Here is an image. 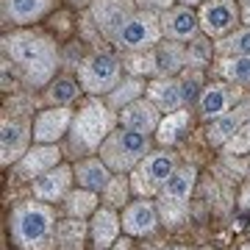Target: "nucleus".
I'll list each match as a JSON object with an SVG mask.
<instances>
[{
	"label": "nucleus",
	"mask_w": 250,
	"mask_h": 250,
	"mask_svg": "<svg viewBox=\"0 0 250 250\" xmlns=\"http://www.w3.org/2000/svg\"><path fill=\"white\" fill-rule=\"evenodd\" d=\"M181 6H189V9H192V6H197V3H200V0H178Z\"/></svg>",
	"instance_id": "58836bf2"
},
{
	"label": "nucleus",
	"mask_w": 250,
	"mask_h": 250,
	"mask_svg": "<svg viewBox=\"0 0 250 250\" xmlns=\"http://www.w3.org/2000/svg\"><path fill=\"white\" fill-rule=\"evenodd\" d=\"M233 100H236V92H233L228 83H208V86H203V95H200V100H197L200 117L211 123V120L223 117L225 111L231 108Z\"/></svg>",
	"instance_id": "aec40b11"
},
{
	"label": "nucleus",
	"mask_w": 250,
	"mask_h": 250,
	"mask_svg": "<svg viewBox=\"0 0 250 250\" xmlns=\"http://www.w3.org/2000/svg\"><path fill=\"white\" fill-rule=\"evenodd\" d=\"M217 53L223 56H250V28L233 31L217 42Z\"/></svg>",
	"instance_id": "c756f323"
},
{
	"label": "nucleus",
	"mask_w": 250,
	"mask_h": 250,
	"mask_svg": "<svg viewBox=\"0 0 250 250\" xmlns=\"http://www.w3.org/2000/svg\"><path fill=\"white\" fill-rule=\"evenodd\" d=\"M114 250H131V239H117Z\"/></svg>",
	"instance_id": "c9c22d12"
},
{
	"label": "nucleus",
	"mask_w": 250,
	"mask_h": 250,
	"mask_svg": "<svg viewBox=\"0 0 250 250\" xmlns=\"http://www.w3.org/2000/svg\"><path fill=\"white\" fill-rule=\"evenodd\" d=\"M239 250H250V245H242V248Z\"/></svg>",
	"instance_id": "a19ab883"
},
{
	"label": "nucleus",
	"mask_w": 250,
	"mask_h": 250,
	"mask_svg": "<svg viewBox=\"0 0 250 250\" xmlns=\"http://www.w3.org/2000/svg\"><path fill=\"white\" fill-rule=\"evenodd\" d=\"M114 131V111L111 106L100 103V100H89L83 103L81 111L72 117L70 125V147L75 153H95L100 150V145L106 142V136Z\"/></svg>",
	"instance_id": "7ed1b4c3"
},
{
	"label": "nucleus",
	"mask_w": 250,
	"mask_h": 250,
	"mask_svg": "<svg viewBox=\"0 0 250 250\" xmlns=\"http://www.w3.org/2000/svg\"><path fill=\"white\" fill-rule=\"evenodd\" d=\"M103 197H106V203L114 208V206H123L125 197H128V178H123V172H117L111 175L108 181V187L103 189Z\"/></svg>",
	"instance_id": "2f4dec72"
},
{
	"label": "nucleus",
	"mask_w": 250,
	"mask_h": 250,
	"mask_svg": "<svg viewBox=\"0 0 250 250\" xmlns=\"http://www.w3.org/2000/svg\"><path fill=\"white\" fill-rule=\"evenodd\" d=\"M120 125L134 128L139 134H153V131H159V125H161V111L153 100L139 98L134 103H128L125 108H120Z\"/></svg>",
	"instance_id": "f3484780"
},
{
	"label": "nucleus",
	"mask_w": 250,
	"mask_h": 250,
	"mask_svg": "<svg viewBox=\"0 0 250 250\" xmlns=\"http://www.w3.org/2000/svg\"><path fill=\"white\" fill-rule=\"evenodd\" d=\"M172 172H175V153H170V150L147 153L134 167L131 189L139 197H150V195H156V192L164 189V184L172 178Z\"/></svg>",
	"instance_id": "423d86ee"
},
{
	"label": "nucleus",
	"mask_w": 250,
	"mask_h": 250,
	"mask_svg": "<svg viewBox=\"0 0 250 250\" xmlns=\"http://www.w3.org/2000/svg\"><path fill=\"white\" fill-rule=\"evenodd\" d=\"M59 159H62V153L56 145H34V147H28V153L22 159L14 164V172H17V178H42L45 172H50L53 167H59Z\"/></svg>",
	"instance_id": "dca6fc26"
},
{
	"label": "nucleus",
	"mask_w": 250,
	"mask_h": 250,
	"mask_svg": "<svg viewBox=\"0 0 250 250\" xmlns=\"http://www.w3.org/2000/svg\"><path fill=\"white\" fill-rule=\"evenodd\" d=\"M78 83L72 78H56L50 86H47V100L53 103V106H67L72 100L78 98Z\"/></svg>",
	"instance_id": "7c9ffc66"
},
{
	"label": "nucleus",
	"mask_w": 250,
	"mask_h": 250,
	"mask_svg": "<svg viewBox=\"0 0 250 250\" xmlns=\"http://www.w3.org/2000/svg\"><path fill=\"white\" fill-rule=\"evenodd\" d=\"M187 125H189V111H172V114H167L161 120L159 131H156V139H159L161 145L178 142L181 134L187 131Z\"/></svg>",
	"instance_id": "cd10ccee"
},
{
	"label": "nucleus",
	"mask_w": 250,
	"mask_h": 250,
	"mask_svg": "<svg viewBox=\"0 0 250 250\" xmlns=\"http://www.w3.org/2000/svg\"><path fill=\"white\" fill-rule=\"evenodd\" d=\"M242 206H245V208H250V187L242 192Z\"/></svg>",
	"instance_id": "4c0bfd02"
},
{
	"label": "nucleus",
	"mask_w": 250,
	"mask_h": 250,
	"mask_svg": "<svg viewBox=\"0 0 250 250\" xmlns=\"http://www.w3.org/2000/svg\"><path fill=\"white\" fill-rule=\"evenodd\" d=\"M242 20H245V22H248V28H250V3H245V6H242Z\"/></svg>",
	"instance_id": "e433bc0d"
},
{
	"label": "nucleus",
	"mask_w": 250,
	"mask_h": 250,
	"mask_svg": "<svg viewBox=\"0 0 250 250\" xmlns=\"http://www.w3.org/2000/svg\"><path fill=\"white\" fill-rule=\"evenodd\" d=\"M75 181H78V187L83 189H92V192H103L108 187V181H111V170H108V164L103 159H83L78 161L75 167Z\"/></svg>",
	"instance_id": "b1692460"
},
{
	"label": "nucleus",
	"mask_w": 250,
	"mask_h": 250,
	"mask_svg": "<svg viewBox=\"0 0 250 250\" xmlns=\"http://www.w3.org/2000/svg\"><path fill=\"white\" fill-rule=\"evenodd\" d=\"M220 75L231 83L250 86V56H225L220 62Z\"/></svg>",
	"instance_id": "bb28decb"
},
{
	"label": "nucleus",
	"mask_w": 250,
	"mask_h": 250,
	"mask_svg": "<svg viewBox=\"0 0 250 250\" xmlns=\"http://www.w3.org/2000/svg\"><path fill=\"white\" fill-rule=\"evenodd\" d=\"M197 20H200V31L208 39H223L233 34L236 22L242 20V9L236 0H206L197 11Z\"/></svg>",
	"instance_id": "9d476101"
},
{
	"label": "nucleus",
	"mask_w": 250,
	"mask_h": 250,
	"mask_svg": "<svg viewBox=\"0 0 250 250\" xmlns=\"http://www.w3.org/2000/svg\"><path fill=\"white\" fill-rule=\"evenodd\" d=\"M200 86H203V81H200V72H187L184 78H181V95H184V103H195L200 100Z\"/></svg>",
	"instance_id": "473e14b6"
},
{
	"label": "nucleus",
	"mask_w": 250,
	"mask_h": 250,
	"mask_svg": "<svg viewBox=\"0 0 250 250\" xmlns=\"http://www.w3.org/2000/svg\"><path fill=\"white\" fill-rule=\"evenodd\" d=\"M161 250H187V248H161Z\"/></svg>",
	"instance_id": "ea45409f"
},
{
	"label": "nucleus",
	"mask_w": 250,
	"mask_h": 250,
	"mask_svg": "<svg viewBox=\"0 0 250 250\" xmlns=\"http://www.w3.org/2000/svg\"><path fill=\"white\" fill-rule=\"evenodd\" d=\"M161 14L159 11H147V9H139L134 17L128 20L120 34L114 36V45L120 50H128V53H145L161 42Z\"/></svg>",
	"instance_id": "39448f33"
},
{
	"label": "nucleus",
	"mask_w": 250,
	"mask_h": 250,
	"mask_svg": "<svg viewBox=\"0 0 250 250\" xmlns=\"http://www.w3.org/2000/svg\"><path fill=\"white\" fill-rule=\"evenodd\" d=\"M159 225V211L150 200H134L125 206L123 228L128 236H150Z\"/></svg>",
	"instance_id": "a211bd4d"
},
{
	"label": "nucleus",
	"mask_w": 250,
	"mask_h": 250,
	"mask_svg": "<svg viewBox=\"0 0 250 250\" xmlns=\"http://www.w3.org/2000/svg\"><path fill=\"white\" fill-rule=\"evenodd\" d=\"M120 225H123V220L117 217V211L111 206L98 208L89 223V233H92V239H95V248H111L120 239Z\"/></svg>",
	"instance_id": "5701e85b"
},
{
	"label": "nucleus",
	"mask_w": 250,
	"mask_h": 250,
	"mask_svg": "<svg viewBox=\"0 0 250 250\" xmlns=\"http://www.w3.org/2000/svg\"><path fill=\"white\" fill-rule=\"evenodd\" d=\"M139 6H147V11H167V9H172V3L175 0H136Z\"/></svg>",
	"instance_id": "f704fd0d"
},
{
	"label": "nucleus",
	"mask_w": 250,
	"mask_h": 250,
	"mask_svg": "<svg viewBox=\"0 0 250 250\" xmlns=\"http://www.w3.org/2000/svg\"><path fill=\"white\" fill-rule=\"evenodd\" d=\"M239 3H242V6H245V3H250V0H239Z\"/></svg>",
	"instance_id": "79ce46f5"
},
{
	"label": "nucleus",
	"mask_w": 250,
	"mask_h": 250,
	"mask_svg": "<svg viewBox=\"0 0 250 250\" xmlns=\"http://www.w3.org/2000/svg\"><path fill=\"white\" fill-rule=\"evenodd\" d=\"M184 67H189L187 47L175 39H170V42H159L156 47L145 50V59H136V67H131V70L150 72V75H159V78H172Z\"/></svg>",
	"instance_id": "1a4fd4ad"
},
{
	"label": "nucleus",
	"mask_w": 250,
	"mask_h": 250,
	"mask_svg": "<svg viewBox=\"0 0 250 250\" xmlns=\"http://www.w3.org/2000/svg\"><path fill=\"white\" fill-rule=\"evenodd\" d=\"M147 98L159 106V111L164 114H172V111H181L187 106L184 103V95H181V81L175 78H156L147 83Z\"/></svg>",
	"instance_id": "412c9836"
},
{
	"label": "nucleus",
	"mask_w": 250,
	"mask_h": 250,
	"mask_svg": "<svg viewBox=\"0 0 250 250\" xmlns=\"http://www.w3.org/2000/svg\"><path fill=\"white\" fill-rule=\"evenodd\" d=\"M64 208H67L70 217H78V220H83L86 214H95V211H98V192L81 187L78 192H70V195H67Z\"/></svg>",
	"instance_id": "a878e982"
},
{
	"label": "nucleus",
	"mask_w": 250,
	"mask_h": 250,
	"mask_svg": "<svg viewBox=\"0 0 250 250\" xmlns=\"http://www.w3.org/2000/svg\"><path fill=\"white\" fill-rule=\"evenodd\" d=\"M83 236H86V225L78 217L62 220L59 231H56V248L59 250H83Z\"/></svg>",
	"instance_id": "393cba45"
},
{
	"label": "nucleus",
	"mask_w": 250,
	"mask_h": 250,
	"mask_svg": "<svg viewBox=\"0 0 250 250\" xmlns=\"http://www.w3.org/2000/svg\"><path fill=\"white\" fill-rule=\"evenodd\" d=\"M95 250H106V248H95Z\"/></svg>",
	"instance_id": "37998d69"
},
{
	"label": "nucleus",
	"mask_w": 250,
	"mask_h": 250,
	"mask_svg": "<svg viewBox=\"0 0 250 250\" xmlns=\"http://www.w3.org/2000/svg\"><path fill=\"white\" fill-rule=\"evenodd\" d=\"M120 78H123V62L108 53L89 56L78 70L81 89L89 92V95H108V92H114Z\"/></svg>",
	"instance_id": "6e6552de"
},
{
	"label": "nucleus",
	"mask_w": 250,
	"mask_h": 250,
	"mask_svg": "<svg viewBox=\"0 0 250 250\" xmlns=\"http://www.w3.org/2000/svg\"><path fill=\"white\" fill-rule=\"evenodd\" d=\"M75 170L67 167V164H59L50 172H45L42 178L34 181V195L36 200H62V197L70 195V184Z\"/></svg>",
	"instance_id": "6ab92c4d"
},
{
	"label": "nucleus",
	"mask_w": 250,
	"mask_h": 250,
	"mask_svg": "<svg viewBox=\"0 0 250 250\" xmlns=\"http://www.w3.org/2000/svg\"><path fill=\"white\" fill-rule=\"evenodd\" d=\"M3 50L31 86H45L59 67V50L39 31H14L3 36Z\"/></svg>",
	"instance_id": "f257e3e1"
},
{
	"label": "nucleus",
	"mask_w": 250,
	"mask_h": 250,
	"mask_svg": "<svg viewBox=\"0 0 250 250\" xmlns=\"http://www.w3.org/2000/svg\"><path fill=\"white\" fill-rule=\"evenodd\" d=\"M142 89H147L142 78H125V81H120V83H117V89L108 92V106H111V108H125L128 103L139 100Z\"/></svg>",
	"instance_id": "c85d7f7f"
},
{
	"label": "nucleus",
	"mask_w": 250,
	"mask_h": 250,
	"mask_svg": "<svg viewBox=\"0 0 250 250\" xmlns=\"http://www.w3.org/2000/svg\"><path fill=\"white\" fill-rule=\"evenodd\" d=\"M98 153H100V159L108 164L111 172H128L150 153V136L120 125V128H114L106 136V142L100 145Z\"/></svg>",
	"instance_id": "20e7f679"
},
{
	"label": "nucleus",
	"mask_w": 250,
	"mask_h": 250,
	"mask_svg": "<svg viewBox=\"0 0 250 250\" xmlns=\"http://www.w3.org/2000/svg\"><path fill=\"white\" fill-rule=\"evenodd\" d=\"M56 231V214L47 203L22 200L11 208V239L20 250H53Z\"/></svg>",
	"instance_id": "f03ea898"
},
{
	"label": "nucleus",
	"mask_w": 250,
	"mask_h": 250,
	"mask_svg": "<svg viewBox=\"0 0 250 250\" xmlns=\"http://www.w3.org/2000/svg\"><path fill=\"white\" fill-rule=\"evenodd\" d=\"M72 111L67 106H53L39 111V117L34 120V142L36 145H56L64 134H70L72 125Z\"/></svg>",
	"instance_id": "ddd939ff"
},
{
	"label": "nucleus",
	"mask_w": 250,
	"mask_h": 250,
	"mask_svg": "<svg viewBox=\"0 0 250 250\" xmlns=\"http://www.w3.org/2000/svg\"><path fill=\"white\" fill-rule=\"evenodd\" d=\"M161 31H164L167 39L192 42L200 34V20L189 6H172V9L161 11Z\"/></svg>",
	"instance_id": "2eb2a0df"
},
{
	"label": "nucleus",
	"mask_w": 250,
	"mask_h": 250,
	"mask_svg": "<svg viewBox=\"0 0 250 250\" xmlns=\"http://www.w3.org/2000/svg\"><path fill=\"white\" fill-rule=\"evenodd\" d=\"M53 0H3V17L14 25H31L50 11Z\"/></svg>",
	"instance_id": "4be33fe9"
},
{
	"label": "nucleus",
	"mask_w": 250,
	"mask_h": 250,
	"mask_svg": "<svg viewBox=\"0 0 250 250\" xmlns=\"http://www.w3.org/2000/svg\"><path fill=\"white\" fill-rule=\"evenodd\" d=\"M31 136H34V128H28V123L3 120V128H0V164L3 167L17 164L28 153V139Z\"/></svg>",
	"instance_id": "4468645a"
},
{
	"label": "nucleus",
	"mask_w": 250,
	"mask_h": 250,
	"mask_svg": "<svg viewBox=\"0 0 250 250\" xmlns=\"http://www.w3.org/2000/svg\"><path fill=\"white\" fill-rule=\"evenodd\" d=\"M195 178H197L195 167H184V170L172 172V178L164 184V189L159 192V208H161L164 223L175 225L187 217L189 197H192V189H195Z\"/></svg>",
	"instance_id": "0eeeda50"
},
{
	"label": "nucleus",
	"mask_w": 250,
	"mask_h": 250,
	"mask_svg": "<svg viewBox=\"0 0 250 250\" xmlns=\"http://www.w3.org/2000/svg\"><path fill=\"white\" fill-rule=\"evenodd\" d=\"M225 150H228V153H250V123L245 125L236 136H233L231 142L225 145Z\"/></svg>",
	"instance_id": "72a5a7b5"
},
{
	"label": "nucleus",
	"mask_w": 250,
	"mask_h": 250,
	"mask_svg": "<svg viewBox=\"0 0 250 250\" xmlns=\"http://www.w3.org/2000/svg\"><path fill=\"white\" fill-rule=\"evenodd\" d=\"M248 123H250V98H245V100H239L233 108H228L223 117H217V120L208 123V128H206V139H208L211 145H217V147H225V145L231 142L233 136L239 134Z\"/></svg>",
	"instance_id": "9b49d317"
},
{
	"label": "nucleus",
	"mask_w": 250,
	"mask_h": 250,
	"mask_svg": "<svg viewBox=\"0 0 250 250\" xmlns=\"http://www.w3.org/2000/svg\"><path fill=\"white\" fill-rule=\"evenodd\" d=\"M136 14L134 0H95L92 3V22L108 36L114 39L120 34V28Z\"/></svg>",
	"instance_id": "f8f14e48"
}]
</instances>
